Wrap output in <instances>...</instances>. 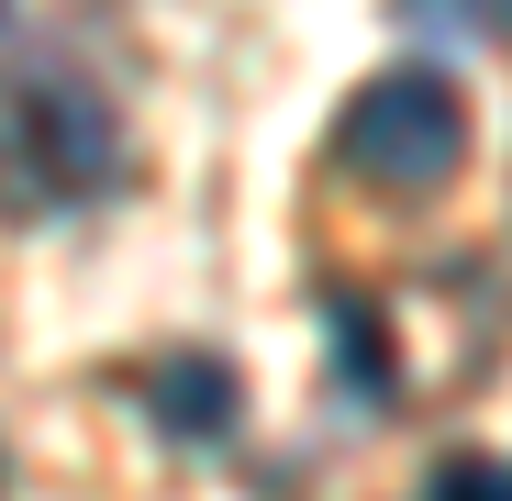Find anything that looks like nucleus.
<instances>
[{
    "instance_id": "obj_1",
    "label": "nucleus",
    "mask_w": 512,
    "mask_h": 501,
    "mask_svg": "<svg viewBox=\"0 0 512 501\" xmlns=\"http://www.w3.org/2000/svg\"><path fill=\"white\" fill-rule=\"evenodd\" d=\"M334 156H346V179L368 190H446L457 167H468V101H457V78L435 67H379L368 90L346 101V123H334Z\"/></svg>"
},
{
    "instance_id": "obj_2",
    "label": "nucleus",
    "mask_w": 512,
    "mask_h": 501,
    "mask_svg": "<svg viewBox=\"0 0 512 501\" xmlns=\"http://www.w3.org/2000/svg\"><path fill=\"white\" fill-rule=\"evenodd\" d=\"M0 179L23 201H78L112 179V112L67 67H0Z\"/></svg>"
},
{
    "instance_id": "obj_3",
    "label": "nucleus",
    "mask_w": 512,
    "mask_h": 501,
    "mask_svg": "<svg viewBox=\"0 0 512 501\" xmlns=\"http://www.w3.org/2000/svg\"><path fill=\"white\" fill-rule=\"evenodd\" d=\"M156 412H167L179 435H223V424H234V379H223L212 357H179V368L156 379Z\"/></svg>"
},
{
    "instance_id": "obj_4",
    "label": "nucleus",
    "mask_w": 512,
    "mask_h": 501,
    "mask_svg": "<svg viewBox=\"0 0 512 501\" xmlns=\"http://www.w3.org/2000/svg\"><path fill=\"white\" fill-rule=\"evenodd\" d=\"M423 501H512V457H457V468H435Z\"/></svg>"
}]
</instances>
